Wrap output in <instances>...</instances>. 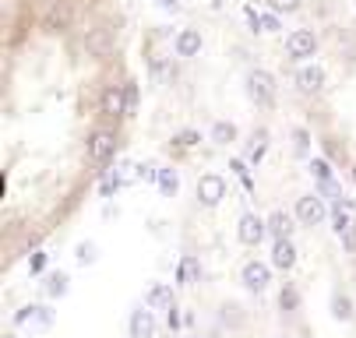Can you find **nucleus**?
Instances as JSON below:
<instances>
[{"instance_id": "a878e982", "label": "nucleus", "mask_w": 356, "mask_h": 338, "mask_svg": "<svg viewBox=\"0 0 356 338\" xmlns=\"http://www.w3.org/2000/svg\"><path fill=\"white\" fill-rule=\"evenodd\" d=\"M4 338H18V335H14V331H8V335H4Z\"/></svg>"}, {"instance_id": "a211bd4d", "label": "nucleus", "mask_w": 356, "mask_h": 338, "mask_svg": "<svg viewBox=\"0 0 356 338\" xmlns=\"http://www.w3.org/2000/svg\"><path fill=\"white\" fill-rule=\"evenodd\" d=\"M236 138V127L233 124H226V120H219V124L212 127V141H219V145H229Z\"/></svg>"}, {"instance_id": "39448f33", "label": "nucleus", "mask_w": 356, "mask_h": 338, "mask_svg": "<svg viewBox=\"0 0 356 338\" xmlns=\"http://www.w3.org/2000/svg\"><path fill=\"white\" fill-rule=\"evenodd\" d=\"M222 198H226V180H222V176L209 173V176L198 180V201H201L205 208H216Z\"/></svg>"}, {"instance_id": "b1692460", "label": "nucleus", "mask_w": 356, "mask_h": 338, "mask_svg": "<svg viewBox=\"0 0 356 338\" xmlns=\"http://www.w3.org/2000/svg\"><path fill=\"white\" fill-rule=\"evenodd\" d=\"M163 191H166V194H173V191H176V176H173V173H166V176H163Z\"/></svg>"}, {"instance_id": "423d86ee", "label": "nucleus", "mask_w": 356, "mask_h": 338, "mask_svg": "<svg viewBox=\"0 0 356 338\" xmlns=\"http://www.w3.org/2000/svg\"><path fill=\"white\" fill-rule=\"evenodd\" d=\"M247 92H251V99L261 103V106H269L272 96H275V81L272 74H264V71H251L247 74Z\"/></svg>"}, {"instance_id": "aec40b11", "label": "nucleus", "mask_w": 356, "mask_h": 338, "mask_svg": "<svg viewBox=\"0 0 356 338\" xmlns=\"http://www.w3.org/2000/svg\"><path fill=\"white\" fill-rule=\"evenodd\" d=\"M339 240H342V254H356V222L349 229H342Z\"/></svg>"}, {"instance_id": "393cba45", "label": "nucleus", "mask_w": 356, "mask_h": 338, "mask_svg": "<svg viewBox=\"0 0 356 338\" xmlns=\"http://www.w3.org/2000/svg\"><path fill=\"white\" fill-rule=\"evenodd\" d=\"M11 4H36V0H11Z\"/></svg>"}, {"instance_id": "412c9836", "label": "nucleus", "mask_w": 356, "mask_h": 338, "mask_svg": "<svg viewBox=\"0 0 356 338\" xmlns=\"http://www.w3.org/2000/svg\"><path fill=\"white\" fill-rule=\"evenodd\" d=\"M28 271H32V275H43V271H46V254H43V251L28 254Z\"/></svg>"}, {"instance_id": "f8f14e48", "label": "nucleus", "mask_w": 356, "mask_h": 338, "mask_svg": "<svg viewBox=\"0 0 356 338\" xmlns=\"http://www.w3.org/2000/svg\"><path fill=\"white\" fill-rule=\"evenodd\" d=\"M46 299H67L71 296V275L67 271H50L46 282H43Z\"/></svg>"}, {"instance_id": "dca6fc26", "label": "nucleus", "mask_w": 356, "mask_h": 338, "mask_svg": "<svg viewBox=\"0 0 356 338\" xmlns=\"http://www.w3.org/2000/svg\"><path fill=\"white\" fill-rule=\"evenodd\" d=\"M300 303H304V296H300V289H296V282H282L279 286V310L282 314H296Z\"/></svg>"}, {"instance_id": "ddd939ff", "label": "nucleus", "mask_w": 356, "mask_h": 338, "mask_svg": "<svg viewBox=\"0 0 356 338\" xmlns=\"http://www.w3.org/2000/svg\"><path fill=\"white\" fill-rule=\"evenodd\" d=\"M201 275H205L201 261H198L194 254H184V257H180V264H176V282H180V286H198V282H201Z\"/></svg>"}, {"instance_id": "5701e85b", "label": "nucleus", "mask_w": 356, "mask_h": 338, "mask_svg": "<svg viewBox=\"0 0 356 338\" xmlns=\"http://www.w3.org/2000/svg\"><path fill=\"white\" fill-rule=\"evenodd\" d=\"M166 324H169V331L180 328V310H176V306H173V310H166Z\"/></svg>"}, {"instance_id": "f03ea898", "label": "nucleus", "mask_w": 356, "mask_h": 338, "mask_svg": "<svg viewBox=\"0 0 356 338\" xmlns=\"http://www.w3.org/2000/svg\"><path fill=\"white\" fill-rule=\"evenodd\" d=\"M240 282H244L247 293L261 296L264 289L272 286V264H264V261H247V264L240 268Z\"/></svg>"}, {"instance_id": "bb28decb", "label": "nucleus", "mask_w": 356, "mask_h": 338, "mask_svg": "<svg viewBox=\"0 0 356 338\" xmlns=\"http://www.w3.org/2000/svg\"><path fill=\"white\" fill-rule=\"evenodd\" d=\"M353 8H356V0H353Z\"/></svg>"}, {"instance_id": "f257e3e1", "label": "nucleus", "mask_w": 356, "mask_h": 338, "mask_svg": "<svg viewBox=\"0 0 356 338\" xmlns=\"http://www.w3.org/2000/svg\"><path fill=\"white\" fill-rule=\"evenodd\" d=\"M317 50H321V39H317L314 28H296V32L286 39L289 60H311V56H317Z\"/></svg>"}, {"instance_id": "f3484780", "label": "nucleus", "mask_w": 356, "mask_h": 338, "mask_svg": "<svg viewBox=\"0 0 356 338\" xmlns=\"http://www.w3.org/2000/svg\"><path fill=\"white\" fill-rule=\"evenodd\" d=\"M269 236L272 240H289L293 236V222H289L286 211H275L272 219H269Z\"/></svg>"}, {"instance_id": "0eeeda50", "label": "nucleus", "mask_w": 356, "mask_h": 338, "mask_svg": "<svg viewBox=\"0 0 356 338\" xmlns=\"http://www.w3.org/2000/svg\"><path fill=\"white\" fill-rule=\"evenodd\" d=\"M296 219H300V226H321L324 222V204H321V198H314V194H307V198H300L296 201Z\"/></svg>"}, {"instance_id": "1a4fd4ad", "label": "nucleus", "mask_w": 356, "mask_h": 338, "mask_svg": "<svg viewBox=\"0 0 356 338\" xmlns=\"http://www.w3.org/2000/svg\"><path fill=\"white\" fill-rule=\"evenodd\" d=\"M328 314H332V321H339V324H349V321L356 317L353 296H349V293H342V289H332V299H328Z\"/></svg>"}, {"instance_id": "4468645a", "label": "nucleus", "mask_w": 356, "mask_h": 338, "mask_svg": "<svg viewBox=\"0 0 356 338\" xmlns=\"http://www.w3.org/2000/svg\"><path fill=\"white\" fill-rule=\"evenodd\" d=\"M272 268L279 271H293L296 268V247L289 240H275V247H272Z\"/></svg>"}, {"instance_id": "9d476101", "label": "nucleus", "mask_w": 356, "mask_h": 338, "mask_svg": "<svg viewBox=\"0 0 356 338\" xmlns=\"http://www.w3.org/2000/svg\"><path fill=\"white\" fill-rule=\"evenodd\" d=\"M145 303L152 306V310H173V306H176L173 286H166V282H152V286L145 289Z\"/></svg>"}, {"instance_id": "20e7f679", "label": "nucleus", "mask_w": 356, "mask_h": 338, "mask_svg": "<svg viewBox=\"0 0 356 338\" xmlns=\"http://www.w3.org/2000/svg\"><path fill=\"white\" fill-rule=\"evenodd\" d=\"M14 324H32V328L46 331L53 324V306L50 303H25L21 310L14 314Z\"/></svg>"}, {"instance_id": "6e6552de", "label": "nucleus", "mask_w": 356, "mask_h": 338, "mask_svg": "<svg viewBox=\"0 0 356 338\" xmlns=\"http://www.w3.org/2000/svg\"><path fill=\"white\" fill-rule=\"evenodd\" d=\"M264 233H269V222L258 219V215H244V219H240V229H236V236H240L244 247H258V243L264 240Z\"/></svg>"}, {"instance_id": "2eb2a0df", "label": "nucleus", "mask_w": 356, "mask_h": 338, "mask_svg": "<svg viewBox=\"0 0 356 338\" xmlns=\"http://www.w3.org/2000/svg\"><path fill=\"white\" fill-rule=\"evenodd\" d=\"M173 50H176V56H198V53H201V32L184 28V32L173 39Z\"/></svg>"}, {"instance_id": "4be33fe9", "label": "nucleus", "mask_w": 356, "mask_h": 338, "mask_svg": "<svg viewBox=\"0 0 356 338\" xmlns=\"http://www.w3.org/2000/svg\"><path fill=\"white\" fill-rule=\"evenodd\" d=\"M173 141H176V145H180V148H191V145H198L201 138H198V131H180V134H176Z\"/></svg>"}, {"instance_id": "6ab92c4d", "label": "nucleus", "mask_w": 356, "mask_h": 338, "mask_svg": "<svg viewBox=\"0 0 356 338\" xmlns=\"http://www.w3.org/2000/svg\"><path fill=\"white\" fill-rule=\"evenodd\" d=\"M78 264H96L99 261V247H96V243H78Z\"/></svg>"}, {"instance_id": "7ed1b4c3", "label": "nucleus", "mask_w": 356, "mask_h": 338, "mask_svg": "<svg viewBox=\"0 0 356 338\" xmlns=\"http://www.w3.org/2000/svg\"><path fill=\"white\" fill-rule=\"evenodd\" d=\"M127 331H131V338H156V310L152 306L138 303L127 317Z\"/></svg>"}, {"instance_id": "9b49d317", "label": "nucleus", "mask_w": 356, "mask_h": 338, "mask_svg": "<svg viewBox=\"0 0 356 338\" xmlns=\"http://www.w3.org/2000/svg\"><path fill=\"white\" fill-rule=\"evenodd\" d=\"M219 324L229 328V331H244V328H247V310H244L240 303L226 299V303L219 306Z\"/></svg>"}]
</instances>
